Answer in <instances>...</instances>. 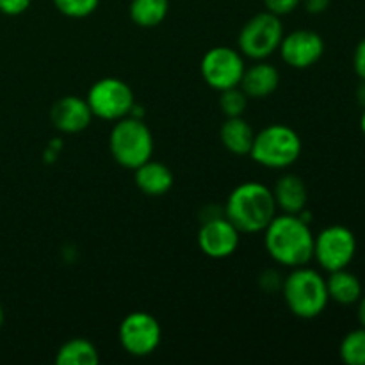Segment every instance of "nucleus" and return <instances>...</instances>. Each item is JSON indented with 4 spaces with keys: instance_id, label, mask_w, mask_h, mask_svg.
Masks as SVG:
<instances>
[{
    "instance_id": "0eeeda50",
    "label": "nucleus",
    "mask_w": 365,
    "mask_h": 365,
    "mask_svg": "<svg viewBox=\"0 0 365 365\" xmlns=\"http://www.w3.org/2000/svg\"><path fill=\"white\" fill-rule=\"evenodd\" d=\"M93 118L103 121H118L130 116L135 107L134 91L118 77H103L89 88L86 96Z\"/></svg>"
},
{
    "instance_id": "20e7f679",
    "label": "nucleus",
    "mask_w": 365,
    "mask_h": 365,
    "mask_svg": "<svg viewBox=\"0 0 365 365\" xmlns=\"http://www.w3.org/2000/svg\"><path fill=\"white\" fill-rule=\"evenodd\" d=\"M302 150V138L294 128L284 123H273L255 132L250 157L269 170H287L299 159Z\"/></svg>"
},
{
    "instance_id": "a878e982",
    "label": "nucleus",
    "mask_w": 365,
    "mask_h": 365,
    "mask_svg": "<svg viewBox=\"0 0 365 365\" xmlns=\"http://www.w3.org/2000/svg\"><path fill=\"white\" fill-rule=\"evenodd\" d=\"M32 0H0V13L6 16H18L31 7Z\"/></svg>"
},
{
    "instance_id": "c85d7f7f",
    "label": "nucleus",
    "mask_w": 365,
    "mask_h": 365,
    "mask_svg": "<svg viewBox=\"0 0 365 365\" xmlns=\"http://www.w3.org/2000/svg\"><path fill=\"white\" fill-rule=\"evenodd\" d=\"M359 321L360 324L365 328V294H362V298L359 299Z\"/></svg>"
},
{
    "instance_id": "6e6552de",
    "label": "nucleus",
    "mask_w": 365,
    "mask_h": 365,
    "mask_svg": "<svg viewBox=\"0 0 365 365\" xmlns=\"http://www.w3.org/2000/svg\"><path fill=\"white\" fill-rule=\"evenodd\" d=\"M163 328L157 317L148 312H130L123 317L118 328V341L121 348L132 356L145 359L153 355L160 346Z\"/></svg>"
},
{
    "instance_id": "ddd939ff",
    "label": "nucleus",
    "mask_w": 365,
    "mask_h": 365,
    "mask_svg": "<svg viewBox=\"0 0 365 365\" xmlns=\"http://www.w3.org/2000/svg\"><path fill=\"white\" fill-rule=\"evenodd\" d=\"M93 113L86 98L66 95L53 102L50 109V121L63 134H78L91 125Z\"/></svg>"
},
{
    "instance_id": "c756f323",
    "label": "nucleus",
    "mask_w": 365,
    "mask_h": 365,
    "mask_svg": "<svg viewBox=\"0 0 365 365\" xmlns=\"http://www.w3.org/2000/svg\"><path fill=\"white\" fill-rule=\"evenodd\" d=\"M356 100H359L360 106L365 109V81H362V84H360L359 89H356Z\"/></svg>"
},
{
    "instance_id": "7ed1b4c3",
    "label": "nucleus",
    "mask_w": 365,
    "mask_h": 365,
    "mask_svg": "<svg viewBox=\"0 0 365 365\" xmlns=\"http://www.w3.org/2000/svg\"><path fill=\"white\" fill-rule=\"evenodd\" d=\"M282 296L289 312L299 319H314L321 316L330 302L327 280L321 273L307 266L294 267L284 278Z\"/></svg>"
},
{
    "instance_id": "9d476101",
    "label": "nucleus",
    "mask_w": 365,
    "mask_h": 365,
    "mask_svg": "<svg viewBox=\"0 0 365 365\" xmlns=\"http://www.w3.org/2000/svg\"><path fill=\"white\" fill-rule=\"evenodd\" d=\"M356 253V237L348 227L331 225L314 237V259L328 273L344 269Z\"/></svg>"
},
{
    "instance_id": "f8f14e48",
    "label": "nucleus",
    "mask_w": 365,
    "mask_h": 365,
    "mask_svg": "<svg viewBox=\"0 0 365 365\" xmlns=\"http://www.w3.org/2000/svg\"><path fill=\"white\" fill-rule=\"evenodd\" d=\"M278 52L287 66L294 70H307L319 63L323 57L324 39L321 38L319 32L310 31V29H298L284 36Z\"/></svg>"
},
{
    "instance_id": "423d86ee",
    "label": "nucleus",
    "mask_w": 365,
    "mask_h": 365,
    "mask_svg": "<svg viewBox=\"0 0 365 365\" xmlns=\"http://www.w3.org/2000/svg\"><path fill=\"white\" fill-rule=\"evenodd\" d=\"M284 24L280 16L262 11L242 25L237 36V50L252 61H266L278 52L284 39Z\"/></svg>"
},
{
    "instance_id": "bb28decb",
    "label": "nucleus",
    "mask_w": 365,
    "mask_h": 365,
    "mask_svg": "<svg viewBox=\"0 0 365 365\" xmlns=\"http://www.w3.org/2000/svg\"><path fill=\"white\" fill-rule=\"evenodd\" d=\"M353 68H355V73L365 81V38L356 45L355 53H353Z\"/></svg>"
},
{
    "instance_id": "39448f33",
    "label": "nucleus",
    "mask_w": 365,
    "mask_h": 365,
    "mask_svg": "<svg viewBox=\"0 0 365 365\" xmlns=\"http://www.w3.org/2000/svg\"><path fill=\"white\" fill-rule=\"evenodd\" d=\"M109 150L116 164L132 170L152 159L153 135L148 125L135 116H125L114 121L109 134Z\"/></svg>"
},
{
    "instance_id": "6ab92c4d",
    "label": "nucleus",
    "mask_w": 365,
    "mask_h": 365,
    "mask_svg": "<svg viewBox=\"0 0 365 365\" xmlns=\"http://www.w3.org/2000/svg\"><path fill=\"white\" fill-rule=\"evenodd\" d=\"M170 13V0H130L128 16L141 29L159 27Z\"/></svg>"
},
{
    "instance_id": "393cba45",
    "label": "nucleus",
    "mask_w": 365,
    "mask_h": 365,
    "mask_svg": "<svg viewBox=\"0 0 365 365\" xmlns=\"http://www.w3.org/2000/svg\"><path fill=\"white\" fill-rule=\"evenodd\" d=\"M260 287L266 292H278L282 291V284H284V278L280 277L277 269H266L259 278Z\"/></svg>"
},
{
    "instance_id": "1a4fd4ad",
    "label": "nucleus",
    "mask_w": 365,
    "mask_h": 365,
    "mask_svg": "<svg viewBox=\"0 0 365 365\" xmlns=\"http://www.w3.org/2000/svg\"><path fill=\"white\" fill-rule=\"evenodd\" d=\"M245 56L230 46H212L207 50L200 63L202 78L216 91L237 88L245 73Z\"/></svg>"
},
{
    "instance_id": "aec40b11",
    "label": "nucleus",
    "mask_w": 365,
    "mask_h": 365,
    "mask_svg": "<svg viewBox=\"0 0 365 365\" xmlns=\"http://www.w3.org/2000/svg\"><path fill=\"white\" fill-rule=\"evenodd\" d=\"M100 355L96 346L88 339H70L56 355L57 365H98Z\"/></svg>"
},
{
    "instance_id": "f3484780",
    "label": "nucleus",
    "mask_w": 365,
    "mask_h": 365,
    "mask_svg": "<svg viewBox=\"0 0 365 365\" xmlns=\"http://www.w3.org/2000/svg\"><path fill=\"white\" fill-rule=\"evenodd\" d=\"M220 139L221 145H223L232 155L245 157L250 155V150H252L253 146V139H255V130H253L252 125H250L242 116L227 118L220 128Z\"/></svg>"
},
{
    "instance_id": "f03ea898",
    "label": "nucleus",
    "mask_w": 365,
    "mask_h": 365,
    "mask_svg": "<svg viewBox=\"0 0 365 365\" xmlns=\"http://www.w3.org/2000/svg\"><path fill=\"white\" fill-rule=\"evenodd\" d=\"M225 217L241 234H260L277 216L273 191L260 182H242L228 195Z\"/></svg>"
},
{
    "instance_id": "9b49d317",
    "label": "nucleus",
    "mask_w": 365,
    "mask_h": 365,
    "mask_svg": "<svg viewBox=\"0 0 365 365\" xmlns=\"http://www.w3.org/2000/svg\"><path fill=\"white\" fill-rule=\"evenodd\" d=\"M196 241H198L200 252L209 259H228L237 252L241 245V232L227 217L217 216L202 221Z\"/></svg>"
},
{
    "instance_id": "2eb2a0df",
    "label": "nucleus",
    "mask_w": 365,
    "mask_h": 365,
    "mask_svg": "<svg viewBox=\"0 0 365 365\" xmlns=\"http://www.w3.org/2000/svg\"><path fill=\"white\" fill-rule=\"evenodd\" d=\"M273 191L274 203L277 209H280L284 214H296L307 209L309 203V189L303 178L296 173H285L277 180Z\"/></svg>"
},
{
    "instance_id": "412c9836",
    "label": "nucleus",
    "mask_w": 365,
    "mask_h": 365,
    "mask_svg": "<svg viewBox=\"0 0 365 365\" xmlns=\"http://www.w3.org/2000/svg\"><path fill=\"white\" fill-rule=\"evenodd\" d=\"M341 360L348 365H365V328H356L344 335L339 346Z\"/></svg>"
},
{
    "instance_id": "b1692460",
    "label": "nucleus",
    "mask_w": 365,
    "mask_h": 365,
    "mask_svg": "<svg viewBox=\"0 0 365 365\" xmlns=\"http://www.w3.org/2000/svg\"><path fill=\"white\" fill-rule=\"evenodd\" d=\"M264 7L269 13L277 14V16H287V14L294 13L302 0H262Z\"/></svg>"
},
{
    "instance_id": "7c9ffc66",
    "label": "nucleus",
    "mask_w": 365,
    "mask_h": 365,
    "mask_svg": "<svg viewBox=\"0 0 365 365\" xmlns=\"http://www.w3.org/2000/svg\"><path fill=\"white\" fill-rule=\"evenodd\" d=\"M360 128H362V132H364V135H365V109H364V113H362V118H360Z\"/></svg>"
},
{
    "instance_id": "cd10ccee",
    "label": "nucleus",
    "mask_w": 365,
    "mask_h": 365,
    "mask_svg": "<svg viewBox=\"0 0 365 365\" xmlns=\"http://www.w3.org/2000/svg\"><path fill=\"white\" fill-rule=\"evenodd\" d=\"M299 6H303L309 14H321L330 7V0H302Z\"/></svg>"
},
{
    "instance_id": "5701e85b",
    "label": "nucleus",
    "mask_w": 365,
    "mask_h": 365,
    "mask_svg": "<svg viewBox=\"0 0 365 365\" xmlns=\"http://www.w3.org/2000/svg\"><path fill=\"white\" fill-rule=\"evenodd\" d=\"M56 9L68 18H88L98 9L100 0H52Z\"/></svg>"
},
{
    "instance_id": "f257e3e1",
    "label": "nucleus",
    "mask_w": 365,
    "mask_h": 365,
    "mask_svg": "<svg viewBox=\"0 0 365 365\" xmlns=\"http://www.w3.org/2000/svg\"><path fill=\"white\" fill-rule=\"evenodd\" d=\"M314 237L307 221L296 214L282 212L264 230V246L278 266L294 269L314 259Z\"/></svg>"
},
{
    "instance_id": "dca6fc26",
    "label": "nucleus",
    "mask_w": 365,
    "mask_h": 365,
    "mask_svg": "<svg viewBox=\"0 0 365 365\" xmlns=\"http://www.w3.org/2000/svg\"><path fill=\"white\" fill-rule=\"evenodd\" d=\"M134 182L139 191L146 196H164L175 184L173 171L159 160H146L134 170Z\"/></svg>"
},
{
    "instance_id": "4be33fe9",
    "label": "nucleus",
    "mask_w": 365,
    "mask_h": 365,
    "mask_svg": "<svg viewBox=\"0 0 365 365\" xmlns=\"http://www.w3.org/2000/svg\"><path fill=\"white\" fill-rule=\"evenodd\" d=\"M248 100L250 98L242 93L239 86L225 89L220 93V109L227 118L242 116L246 113V107H248Z\"/></svg>"
},
{
    "instance_id": "a211bd4d",
    "label": "nucleus",
    "mask_w": 365,
    "mask_h": 365,
    "mask_svg": "<svg viewBox=\"0 0 365 365\" xmlns=\"http://www.w3.org/2000/svg\"><path fill=\"white\" fill-rule=\"evenodd\" d=\"M327 289L331 302L339 303V305H353V303H359V299L364 294L359 277L353 274L351 271H348V267L331 271L330 277L327 278Z\"/></svg>"
},
{
    "instance_id": "2f4dec72",
    "label": "nucleus",
    "mask_w": 365,
    "mask_h": 365,
    "mask_svg": "<svg viewBox=\"0 0 365 365\" xmlns=\"http://www.w3.org/2000/svg\"><path fill=\"white\" fill-rule=\"evenodd\" d=\"M2 324H4V309L2 305H0V328H2Z\"/></svg>"
},
{
    "instance_id": "4468645a",
    "label": "nucleus",
    "mask_w": 365,
    "mask_h": 365,
    "mask_svg": "<svg viewBox=\"0 0 365 365\" xmlns=\"http://www.w3.org/2000/svg\"><path fill=\"white\" fill-rule=\"evenodd\" d=\"M278 86H280V71H278V68L266 63V61H257L253 66L245 68L239 88L242 89V93L248 98L264 100L273 95Z\"/></svg>"
}]
</instances>
